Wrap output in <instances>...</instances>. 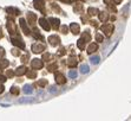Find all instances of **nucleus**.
<instances>
[{"label":"nucleus","instance_id":"obj_3","mask_svg":"<svg viewBox=\"0 0 131 121\" xmlns=\"http://www.w3.org/2000/svg\"><path fill=\"white\" fill-rule=\"evenodd\" d=\"M78 76V72L76 71V70H70L68 71V77H71V78H76Z\"/></svg>","mask_w":131,"mask_h":121},{"label":"nucleus","instance_id":"obj_5","mask_svg":"<svg viewBox=\"0 0 131 121\" xmlns=\"http://www.w3.org/2000/svg\"><path fill=\"white\" fill-rule=\"evenodd\" d=\"M49 91H50V93H56L57 89H56V87H51V88L49 89Z\"/></svg>","mask_w":131,"mask_h":121},{"label":"nucleus","instance_id":"obj_4","mask_svg":"<svg viewBox=\"0 0 131 121\" xmlns=\"http://www.w3.org/2000/svg\"><path fill=\"white\" fill-rule=\"evenodd\" d=\"M24 93H25V94H32L33 93L32 87H31V86H25V87H24Z\"/></svg>","mask_w":131,"mask_h":121},{"label":"nucleus","instance_id":"obj_1","mask_svg":"<svg viewBox=\"0 0 131 121\" xmlns=\"http://www.w3.org/2000/svg\"><path fill=\"white\" fill-rule=\"evenodd\" d=\"M89 71H90V68H89L87 64H82L80 65V72L82 74H87Z\"/></svg>","mask_w":131,"mask_h":121},{"label":"nucleus","instance_id":"obj_2","mask_svg":"<svg viewBox=\"0 0 131 121\" xmlns=\"http://www.w3.org/2000/svg\"><path fill=\"white\" fill-rule=\"evenodd\" d=\"M99 60H100V58H99V56H92V57H90V62L92 63V64H98Z\"/></svg>","mask_w":131,"mask_h":121}]
</instances>
